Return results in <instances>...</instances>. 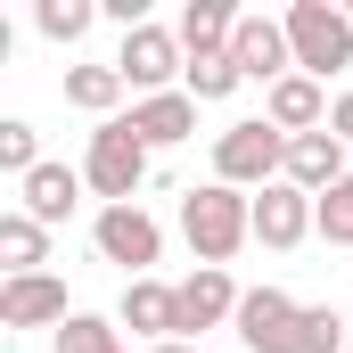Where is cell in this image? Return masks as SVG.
Here are the masks:
<instances>
[{
	"mask_svg": "<svg viewBox=\"0 0 353 353\" xmlns=\"http://www.w3.org/2000/svg\"><path fill=\"white\" fill-rule=\"evenodd\" d=\"M181 239L197 247V263H205V271H230V255L255 239V197L230 189V181L189 189V197H181Z\"/></svg>",
	"mask_w": 353,
	"mask_h": 353,
	"instance_id": "6da1fadb",
	"label": "cell"
},
{
	"mask_svg": "<svg viewBox=\"0 0 353 353\" xmlns=\"http://www.w3.org/2000/svg\"><path fill=\"white\" fill-rule=\"evenodd\" d=\"M288 50H296V74H312V83H329V74H345L353 66V17L337 0H296L288 17Z\"/></svg>",
	"mask_w": 353,
	"mask_h": 353,
	"instance_id": "7a4b0ae2",
	"label": "cell"
},
{
	"mask_svg": "<svg viewBox=\"0 0 353 353\" xmlns=\"http://www.w3.org/2000/svg\"><path fill=\"white\" fill-rule=\"evenodd\" d=\"M148 140L132 132V115H115V123H99L90 132V157H83V181L90 197H107V205H140V181H148Z\"/></svg>",
	"mask_w": 353,
	"mask_h": 353,
	"instance_id": "3957f363",
	"label": "cell"
},
{
	"mask_svg": "<svg viewBox=\"0 0 353 353\" xmlns=\"http://www.w3.org/2000/svg\"><path fill=\"white\" fill-rule=\"evenodd\" d=\"M214 181H230V189H271V181H288V132H271L263 115L230 123V132L214 140Z\"/></svg>",
	"mask_w": 353,
	"mask_h": 353,
	"instance_id": "277c9868",
	"label": "cell"
},
{
	"mask_svg": "<svg viewBox=\"0 0 353 353\" xmlns=\"http://www.w3.org/2000/svg\"><path fill=\"white\" fill-rule=\"evenodd\" d=\"M90 247H99L107 263H123L132 279H157L165 230H157V214H148V205H99V222H90Z\"/></svg>",
	"mask_w": 353,
	"mask_h": 353,
	"instance_id": "5b68a950",
	"label": "cell"
},
{
	"mask_svg": "<svg viewBox=\"0 0 353 353\" xmlns=\"http://www.w3.org/2000/svg\"><path fill=\"white\" fill-rule=\"evenodd\" d=\"M115 74L140 90V99H157V90H181L189 50H181V33H165V25H132L123 50H115Z\"/></svg>",
	"mask_w": 353,
	"mask_h": 353,
	"instance_id": "8992f818",
	"label": "cell"
},
{
	"mask_svg": "<svg viewBox=\"0 0 353 353\" xmlns=\"http://www.w3.org/2000/svg\"><path fill=\"white\" fill-rule=\"evenodd\" d=\"M230 329H239V353H304V304L288 288H247Z\"/></svg>",
	"mask_w": 353,
	"mask_h": 353,
	"instance_id": "52a82bcc",
	"label": "cell"
},
{
	"mask_svg": "<svg viewBox=\"0 0 353 353\" xmlns=\"http://www.w3.org/2000/svg\"><path fill=\"white\" fill-rule=\"evenodd\" d=\"M321 230V205L296 189V181H271V189H255V239H263L271 255H288V247H304Z\"/></svg>",
	"mask_w": 353,
	"mask_h": 353,
	"instance_id": "ba28073f",
	"label": "cell"
},
{
	"mask_svg": "<svg viewBox=\"0 0 353 353\" xmlns=\"http://www.w3.org/2000/svg\"><path fill=\"white\" fill-rule=\"evenodd\" d=\"M66 279L58 271H25V279H0V329H66Z\"/></svg>",
	"mask_w": 353,
	"mask_h": 353,
	"instance_id": "9c48e42d",
	"label": "cell"
},
{
	"mask_svg": "<svg viewBox=\"0 0 353 353\" xmlns=\"http://www.w3.org/2000/svg\"><path fill=\"white\" fill-rule=\"evenodd\" d=\"M230 58H239V74H247V83H263V90L296 74V50H288V25H279V17H239Z\"/></svg>",
	"mask_w": 353,
	"mask_h": 353,
	"instance_id": "30bf717a",
	"label": "cell"
},
{
	"mask_svg": "<svg viewBox=\"0 0 353 353\" xmlns=\"http://www.w3.org/2000/svg\"><path fill=\"white\" fill-rule=\"evenodd\" d=\"M329 83H312V74H288V83L263 90V123L271 132H288V140H304V132H329Z\"/></svg>",
	"mask_w": 353,
	"mask_h": 353,
	"instance_id": "8fae6325",
	"label": "cell"
},
{
	"mask_svg": "<svg viewBox=\"0 0 353 353\" xmlns=\"http://www.w3.org/2000/svg\"><path fill=\"white\" fill-rule=\"evenodd\" d=\"M115 321H123L132 337H148V345H173L181 337V288H165V279H123Z\"/></svg>",
	"mask_w": 353,
	"mask_h": 353,
	"instance_id": "7c38bea8",
	"label": "cell"
},
{
	"mask_svg": "<svg viewBox=\"0 0 353 353\" xmlns=\"http://www.w3.org/2000/svg\"><path fill=\"white\" fill-rule=\"evenodd\" d=\"M83 189H90V181L74 173V165H33V173L17 181V214H33L41 230H58V222L83 205Z\"/></svg>",
	"mask_w": 353,
	"mask_h": 353,
	"instance_id": "4fadbf2b",
	"label": "cell"
},
{
	"mask_svg": "<svg viewBox=\"0 0 353 353\" xmlns=\"http://www.w3.org/2000/svg\"><path fill=\"white\" fill-rule=\"evenodd\" d=\"M239 304H247V288H230V271H205V263H197L189 279H181V337L239 321Z\"/></svg>",
	"mask_w": 353,
	"mask_h": 353,
	"instance_id": "5bb4252c",
	"label": "cell"
},
{
	"mask_svg": "<svg viewBox=\"0 0 353 353\" xmlns=\"http://www.w3.org/2000/svg\"><path fill=\"white\" fill-rule=\"evenodd\" d=\"M345 140L337 132H304V140H288V181L304 189V197H329L337 181H345Z\"/></svg>",
	"mask_w": 353,
	"mask_h": 353,
	"instance_id": "9a60e30c",
	"label": "cell"
},
{
	"mask_svg": "<svg viewBox=\"0 0 353 353\" xmlns=\"http://www.w3.org/2000/svg\"><path fill=\"white\" fill-rule=\"evenodd\" d=\"M132 132H140L148 148H181V140H197V99H189V90L132 99Z\"/></svg>",
	"mask_w": 353,
	"mask_h": 353,
	"instance_id": "2e32d148",
	"label": "cell"
},
{
	"mask_svg": "<svg viewBox=\"0 0 353 353\" xmlns=\"http://www.w3.org/2000/svg\"><path fill=\"white\" fill-rule=\"evenodd\" d=\"M173 33H181V50H189V58H214V50H230V33H239V8H230V0H189Z\"/></svg>",
	"mask_w": 353,
	"mask_h": 353,
	"instance_id": "e0dca14e",
	"label": "cell"
},
{
	"mask_svg": "<svg viewBox=\"0 0 353 353\" xmlns=\"http://www.w3.org/2000/svg\"><path fill=\"white\" fill-rule=\"evenodd\" d=\"M123 74H115V58L107 66H66V107H83V115H99V123H115V107H123Z\"/></svg>",
	"mask_w": 353,
	"mask_h": 353,
	"instance_id": "ac0fdd59",
	"label": "cell"
},
{
	"mask_svg": "<svg viewBox=\"0 0 353 353\" xmlns=\"http://www.w3.org/2000/svg\"><path fill=\"white\" fill-rule=\"evenodd\" d=\"M0 263H8V279H25V271H41L50 263V230L33 222V214H0Z\"/></svg>",
	"mask_w": 353,
	"mask_h": 353,
	"instance_id": "d6986e66",
	"label": "cell"
},
{
	"mask_svg": "<svg viewBox=\"0 0 353 353\" xmlns=\"http://www.w3.org/2000/svg\"><path fill=\"white\" fill-rule=\"evenodd\" d=\"M239 83H247V74H239V58H230V50H214V58H189V74H181V90H189L197 107H205V99H230Z\"/></svg>",
	"mask_w": 353,
	"mask_h": 353,
	"instance_id": "ffe728a7",
	"label": "cell"
},
{
	"mask_svg": "<svg viewBox=\"0 0 353 353\" xmlns=\"http://www.w3.org/2000/svg\"><path fill=\"white\" fill-rule=\"evenodd\" d=\"M58 353H123V321H107V312H74V321L58 329Z\"/></svg>",
	"mask_w": 353,
	"mask_h": 353,
	"instance_id": "44dd1931",
	"label": "cell"
},
{
	"mask_svg": "<svg viewBox=\"0 0 353 353\" xmlns=\"http://www.w3.org/2000/svg\"><path fill=\"white\" fill-rule=\"evenodd\" d=\"M33 25H41L50 41H66V50H74L90 25H99V0H41V8H33Z\"/></svg>",
	"mask_w": 353,
	"mask_h": 353,
	"instance_id": "7402d4cb",
	"label": "cell"
},
{
	"mask_svg": "<svg viewBox=\"0 0 353 353\" xmlns=\"http://www.w3.org/2000/svg\"><path fill=\"white\" fill-rule=\"evenodd\" d=\"M33 165H41V132H33V123H25V115H8V123H0V173H33Z\"/></svg>",
	"mask_w": 353,
	"mask_h": 353,
	"instance_id": "603a6c76",
	"label": "cell"
},
{
	"mask_svg": "<svg viewBox=\"0 0 353 353\" xmlns=\"http://www.w3.org/2000/svg\"><path fill=\"white\" fill-rule=\"evenodd\" d=\"M312 205H321V239H329V247H353V173L337 181L329 197H312Z\"/></svg>",
	"mask_w": 353,
	"mask_h": 353,
	"instance_id": "cb8c5ba5",
	"label": "cell"
},
{
	"mask_svg": "<svg viewBox=\"0 0 353 353\" xmlns=\"http://www.w3.org/2000/svg\"><path fill=\"white\" fill-rule=\"evenodd\" d=\"M345 321H337V304H304V353H345Z\"/></svg>",
	"mask_w": 353,
	"mask_h": 353,
	"instance_id": "d4e9b609",
	"label": "cell"
},
{
	"mask_svg": "<svg viewBox=\"0 0 353 353\" xmlns=\"http://www.w3.org/2000/svg\"><path fill=\"white\" fill-rule=\"evenodd\" d=\"M329 132H337V140H345V148H353V90H345V99H337V107H329Z\"/></svg>",
	"mask_w": 353,
	"mask_h": 353,
	"instance_id": "484cf974",
	"label": "cell"
},
{
	"mask_svg": "<svg viewBox=\"0 0 353 353\" xmlns=\"http://www.w3.org/2000/svg\"><path fill=\"white\" fill-rule=\"evenodd\" d=\"M148 353H197V345H189V337H173V345H148Z\"/></svg>",
	"mask_w": 353,
	"mask_h": 353,
	"instance_id": "4316f807",
	"label": "cell"
},
{
	"mask_svg": "<svg viewBox=\"0 0 353 353\" xmlns=\"http://www.w3.org/2000/svg\"><path fill=\"white\" fill-rule=\"evenodd\" d=\"M345 353H353V345H345Z\"/></svg>",
	"mask_w": 353,
	"mask_h": 353,
	"instance_id": "83f0119b",
	"label": "cell"
}]
</instances>
